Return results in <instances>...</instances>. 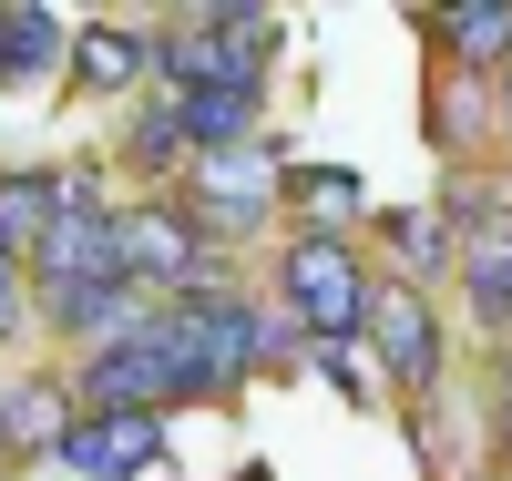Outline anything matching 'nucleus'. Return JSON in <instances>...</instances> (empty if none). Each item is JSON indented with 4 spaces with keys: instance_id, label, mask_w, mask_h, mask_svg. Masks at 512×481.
Returning <instances> with one entry per match:
<instances>
[{
    "instance_id": "obj_1",
    "label": "nucleus",
    "mask_w": 512,
    "mask_h": 481,
    "mask_svg": "<svg viewBox=\"0 0 512 481\" xmlns=\"http://www.w3.org/2000/svg\"><path fill=\"white\" fill-rule=\"evenodd\" d=\"M277 11H195L175 31H154V72L175 93H256V72L277 62Z\"/></svg>"
},
{
    "instance_id": "obj_2",
    "label": "nucleus",
    "mask_w": 512,
    "mask_h": 481,
    "mask_svg": "<svg viewBox=\"0 0 512 481\" xmlns=\"http://www.w3.org/2000/svg\"><path fill=\"white\" fill-rule=\"evenodd\" d=\"M113 246H123V287H164V297H205V287H226L216 277V246L195 236V215L185 205H113Z\"/></svg>"
},
{
    "instance_id": "obj_3",
    "label": "nucleus",
    "mask_w": 512,
    "mask_h": 481,
    "mask_svg": "<svg viewBox=\"0 0 512 481\" xmlns=\"http://www.w3.org/2000/svg\"><path fill=\"white\" fill-rule=\"evenodd\" d=\"M277 287H287V318L308 328V348H338L349 328H369V277H359V256L338 236H297Z\"/></svg>"
},
{
    "instance_id": "obj_4",
    "label": "nucleus",
    "mask_w": 512,
    "mask_h": 481,
    "mask_svg": "<svg viewBox=\"0 0 512 481\" xmlns=\"http://www.w3.org/2000/svg\"><path fill=\"white\" fill-rule=\"evenodd\" d=\"M267 205H277V154L267 144H226V154H195V236L216 246V236H256L267 226Z\"/></svg>"
},
{
    "instance_id": "obj_5",
    "label": "nucleus",
    "mask_w": 512,
    "mask_h": 481,
    "mask_svg": "<svg viewBox=\"0 0 512 481\" xmlns=\"http://www.w3.org/2000/svg\"><path fill=\"white\" fill-rule=\"evenodd\" d=\"M52 461L72 481H134V471L164 461V420L154 410H72L62 441H52Z\"/></svg>"
},
{
    "instance_id": "obj_6",
    "label": "nucleus",
    "mask_w": 512,
    "mask_h": 481,
    "mask_svg": "<svg viewBox=\"0 0 512 481\" xmlns=\"http://www.w3.org/2000/svg\"><path fill=\"white\" fill-rule=\"evenodd\" d=\"M441 226L461 236V287H472L482 328H512V205L482 185V195H451Z\"/></svg>"
},
{
    "instance_id": "obj_7",
    "label": "nucleus",
    "mask_w": 512,
    "mask_h": 481,
    "mask_svg": "<svg viewBox=\"0 0 512 481\" xmlns=\"http://www.w3.org/2000/svg\"><path fill=\"white\" fill-rule=\"evenodd\" d=\"M369 338H379V369H390L400 389H431L441 379V318H431V297H420L410 277L400 287H369Z\"/></svg>"
},
{
    "instance_id": "obj_8",
    "label": "nucleus",
    "mask_w": 512,
    "mask_h": 481,
    "mask_svg": "<svg viewBox=\"0 0 512 481\" xmlns=\"http://www.w3.org/2000/svg\"><path fill=\"white\" fill-rule=\"evenodd\" d=\"M175 123L195 154H226V144H256V93H175Z\"/></svg>"
},
{
    "instance_id": "obj_9",
    "label": "nucleus",
    "mask_w": 512,
    "mask_h": 481,
    "mask_svg": "<svg viewBox=\"0 0 512 481\" xmlns=\"http://www.w3.org/2000/svg\"><path fill=\"white\" fill-rule=\"evenodd\" d=\"M62 52H72L62 11H0V82H31V72H52Z\"/></svg>"
},
{
    "instance_id": "obj_10",
    "label": "nucleus",
    "mask_w": 512,
    "mask_h": 481,
    "mask_svg": "<svg viewBox=\"0 0 512 481\" xmlns=\"http://www.w3.org/2000/svg\"><path fill=\"white\" fill-rule=\"evenodd\" d=\"M144 62H154V31H123V21L72 31V72H82V82H134Z\"/></svg>"
},
{
    "instance_id": "obj_11",
    "label": "nucleus",
    "mask_w": 512,
    "mask_h": 481,
    "mask_svg": "<svg viewBox=\"0 0 512 481\" xmlns=\"http://www.w3.org/2000/svg\"><path fill=\"white\" fill-rule=\"evenodd\" d=\"M52 215H62V174H0V246L11 256L52 226Z\"/></svg>"
},
{
    "instance_id": "obj_12",
    "label": "nucleus",
    "mask_w": 512,
    "mask_h": 481,
    "mask_svg": "<svg viewBox=\"0 0 512 481\" xmlns=\"http://www.w3.org/2000/svg\"><path fill=\"white\" fill-rule=\"evenodd\" d=\"M441 41L461 62H512V0H472V11H441Z\"/></svg>"
},
{
    "instance_id": "obj_13",
    "label": "nucleus",
    "mask_w": 512,
    "mask_h": 481,
    "mask_svg": "<svg viewBox=\"0 0 512 481\" xmlns=\"http://www.w3.org/2000/svg\"><path fill=\"white\" fill-rule=\"evenodd\" d=\"M62 420H72V410H62V389H52V379L0 389V441H41V451H52V441H62Z\"/></svg>"
},
{
    "instance_id": "obj_14",
    "label": "nucleus",
    "mask_w": 512,
    "mask_h": 481,
    "mask_svg": "<svg viewBox=\"0 0 512 481\" xmlns=\"http://www.w3.org/2000/svg\"><path fill=\"white\" fill-rule=\"evenodd\" d=\"M297 205H308V236H318V215L338 226V215L359 205V174H349V164H318V174H297Z\"/></svg>"
},
{
    "instance_id": "obj_15",
    "label": "nucleus",
    "mask_w": 512,
    "mask_h": 481,
    "mask_svg": "<svg viewBox=\"0 0 512 481\" xmlns=\"http://www.w3.org/2000/svg\"><path fill=\"white\" fill-rule=\"evenodd\" d=\"M123 154H134V164H185L195 144H185V123H175V103H164V113H134V134H123Z\"/></svg>"
},
{
    "instance_id": "obj_16",
    "label": "nucleus",
    "mask_w": 512,
    "mask_h": 481,
    "mask_svg": "<svg viewBox=\"0 0 512 481\" xmlns=\"http://www.w3.org/2000/svg\"><path fill=\"white\" fill-rule=\"evenodd\" d=\"M390 246L410 256L420 277H441V256H451V226H441V215H390Z\"/></svg>"
},
{
    "instance_id": "obj_17",
    "label": "nucleus",
    "mask_w": 512,
    "mask_h": 481,
    "mask_svg": "<svg viewBox=\"0 0 512 481\" xmlns=\"http://www.w3.org/2000/svg\"><path fill=\"white\" fill-rule=\"evenodd\" d=\"M502 72H512V62H502ZM502 134H512V82H502Z\"/></svg>"
},
{
    "instance_id": "obj_18",
    "label": "nucleus",
    "mask_w": 512,
    "mask_h": 481,
    "mask_svg": "<svg viewBox=\"0 0 512 481\" xmlns=\"http://www.w3.org/2000/svg\"><path fill=\"white\" fill-rule=\"evenodd\" d=\"M502 441H512V389H502Z\"/></svg>"
}]
</instances>
